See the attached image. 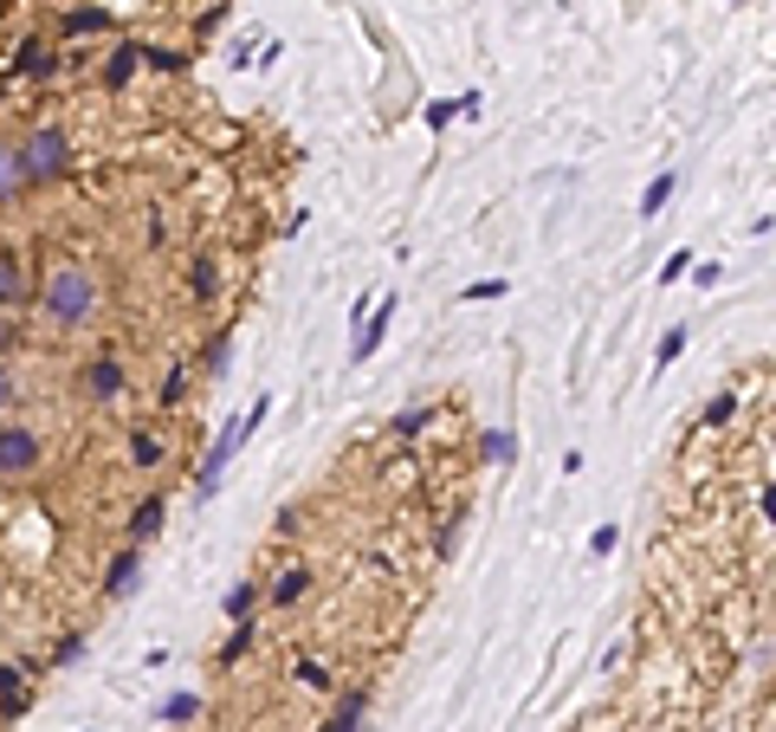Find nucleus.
Returning <instances> with one entry per match:
<instances>
[{"label": "nucleus", "instance_id": "obj_21", "mask_svg": "<svg viewBox=\"0 0 776 732\" xmlns=\"http://www.w3.org/2000/svg\"><path fill=\"white\" fill-rule=\"evenodd\" d=\"M292 681H298V688H311V694H331V688H336V674H331V668H324L318 655H304V661H298V668H292Z\"/></svg>", "mask_w": 776, "mask_h": 732}, {"label": "nucleus", "instance_id": "obj_37", "mask_svg": "<svg viewBox=\"0 0 776 732\" xmlns=\"http://www.w3.org/2000/svg\"><path fill=\"white\" fill-rule=\"evenodd\" d=\"M764 519H776V487H764Z\"/></svg>", "mask_w": 776, "mask_h": 732}, {"label": "nucleus", "instance_id": "obj_7", "mask_svg": "<svg viewBox=\"0 0 776 732\" xmlns=\"http://www.w3.org/2000/svg\"><path fill=\"white\" fill-rule=\"evenodd\" d=\"M137 583H143V544H123L111 564H104V596L123 603V596H137Z\"/></svg>", "mask_w": 776, "mask_h": 732}, {"label": "nucleus", "instance_id": "obj_6", "mask_svg": "<svg viewBox=\"0 0 776 732\" xmlns=\"http://www.w3.org/2000/svg\"><path fill=\"white\" fill-rule=\"evenodd\" d=\"M59 66H65V52H52L39 33H27L20 46H13V59H7V72L27 78V84H46V78H59Z\"/></svg>", "mask_w": 776, "mask_h": 732}, {"label": "nucleus", "instance_id": "obj_3", "mask_svg": "<svg viewBox=\"0 0 776 732\" xmlns=\"http://www.w3.org/2000/svg\"><path fill=\"white\" fill-rule=\"evenodd\" d=\"M265 415H272V395H259V402L246 409V415H240V422L214 434L208 461H201V473H194V500H214V493H221V473L233 467V454H240V448H246V441L259 434V422H265Z\"/></svg>", "mask_w": 776, "mask_h": 732}, {"label": "nucleus", "instance_id": "obj_1", "mask_svg": "<svg viewBox=\"0 0 776 732\" xmlns=\"http://www.w3.org/2000/svg\"><path fill=\"white\" fill-rule=\"evenodd\" d=\"M39 318L52 324V331H84V324H98V311H104V285H98V267H84V260H52L46 279H39Z\"/></svg>", "mask_w": 776, "mask_h": 732}, {"label": "nucleus", "instance_id": "obj_31", "mask_svg": "<svg viewBox=\"0 0 776 732\" xmlns=\"http://www.w3.org/2000/svg\"><path fill=\"white\" fill-rule=\"evenodd\" d=\"M221 20H226V0H208V7H201V20H194V33H201V39L221 33Z\"/></svg>", "mask_w": 776, "mask_h": 732}, {"label": "nucleus", "instance_id": "obj_18", "mask_svg": "<svg viewBox=\"0 0 776 732\" xmlns=\"http://www.w3.org/2000/svg\"><path fill=\"white\" fill-rule=\"evenodd\" d=\"M259 603H265V583H259V578H240L233 590H226V622H253Z\"/></svg>", "mask_w": 776, "mask_h": 732}, {"label": "nucleus", "instance_id": "obj_26", "mask_svg": "<svg viewBox=\"0 0 776 732\" xmlns=\"http://www.w3.org/2000/svg\"><path fill=\"white\" fill-rule=\"evenodd\" d=\"M143 66H155V72H169V78H182V72H188V59L175 52V46H149Z\"/></svg>", "mask_w": 776, "mask_h": 732}, {"label": "nucleus", "instance_id": "obj_24", "mask_svg": "<svg viewBox=\"0 0 776 732\" xmlns=\"http://www.w3.org/2000/svg\"><path fill=\"white\" fill-rule=\"evenodd\" d=\"M673 189H679V182H673V169H666V176H654V182H647V194H641V214L654 221L666 201H673Z\"/></svg>", "mask_w": 776, "mask_h": 732}, {"label": "nucleus", "instance_id": "obj_5", "mask_svg": "<svg viewBox=\"0 0 776 732\" xmlns=\"http://www.w3.org/2000/svg\"><path fill=\"white\" fill-rule=\"evenodd\" d=\"M39 299V279L20 247H0V311H27Z\"/></svg>", "mask_w": 776, "mask_h": 732}, {"label": "nucleus", "instance_id": "obj_17", "mask_svg": "<svg viewBox=\"0 0 776 732\" xmlns=\"http://www.w3.org/2000/svg\"><path fill=\"white\" fill-rule=\"evenodd\" d=\"M214 292H221V260H214V253H201V260L188 267V299H194V305H208Z\"/></svg>", "mask_w": 776, "mask_h": 732}, {"label": "nucleus", "instance_id": "obj_11", "mask_svg": "<svg viewBox=\"0 0 776 732\" xmlns=\"http://www.w3.org/2000/svg\"><path fill=\"white\" fill-rule=\"evenodd\" d=\"M143 52H149L143 39H123V46H117L111 59H104V72H98V78H104V91H123L130 78L143 72Z\"/></svg>", "mask_w": 776, "mask_h": 732}, {"label": "nucleus", "instance_id": "obj_14", "mask_svg": "<svg viewBox=\"0 0 776 732\" xmlns=\"http://www.w3.org/2000/svg\"><path fill=\"white\" fill-rule=\"evenodd\" d=\"M27 189V176H20V150H13V137H0V208H13Z\"/></svg>", "mask_w": 776, "mask_h": 732}, {"label": "nucleus", "instance_id": "obj_9", "mask_svg": "<svg viewBox=\"0 0 776 732\" xmlns=\"http://www.w3.org/2000/svg\"><path fill=\"white\" fill-rule=\"evenodd\" d=\"M123 383H130L123 357H91V363H84V395H91V402H117Z\"/></svg>", "mask_w": 776, "mask_h": 732}, {"label": "nucleus", "instance_id": "obj_2", "mask_svg": "<svg viewBox=\"0 0 776 732\" xmlns=\"http://www.w3.org/2000/svg\"><path fill=\"white\" fill-rule=\"evenodd\" d=\"M13 150H20V176H27V189H59V182H72L78 176V143L65 123H52V117H39L27 137H13Z\"/></svg>", "mask_w": 776, "mask_h": 732}, {"label": "nucleus", "instance_id": "obj_32", "mask_svg": "<svg viewBox=\"0 0 776 732\" xmlns=\"http://www.w3.org/2000/svg\"><path fill=\"white\" fill-rule=\"evenodd\" d=\"M182 389H188V370L175 363V370L162 377V409H175V402H182Z\"/></svg>", "mask_w": 776, "mask_h": 732}, {"label": "nucleus", "instance_id": "obj_33", "mask_svg": "<svg viewBox=\"0 0 776 732\" xmlns=\"http://www.w3.org/2000/svg\"><path fill=\"white\" fill-rule=\"evenodd\" d=\"M453 117H460V98H453V104H446V98H441V104H427V123H434V130H446Z\"/></svg>", "mask_w": 776, "mask_h": 732}, {"label": "nucleus", "instance_id": "obj_12", "mask_svg": "<svg viewBox=\"0 0 776 732\" xmlns=\"http://www.w3.org/2000/svg\"><path fill=\"white\" fill-rule=\"evenodd\" d=\"M318 732H370V688H350V694L336 700V713Z\"/></svg>", "mask_w": 776, "mask_h": 732}, {"label": "nucleus", "instance_id": "obj_4", "mask_svg": "<svg viewBox=\"0 0 776 732\" xmlns=\"http://www.w3.org/2000/svg\"><path fill=\"white\" fill-rule=\"evenodd\" d=\"M39 434L27 422H0V480H27V473H39Z\"/></svg>", "mask_w": 776, "mask_h": 732}, {"label": "nucleus", "instance_id": "obj_28", "mask_svg": "<svg viewBox=\"0 0 776 732\" xmlns=\"http://www.w3.org/2000/svg\"><path fill=\"white\" fill-rule=\"evenodd\" d=\"M679 350H686V331L673 324V331L661 338V350H654V370H673V363H679Z\"/></svg>", "mask_w": 776, "mask_h": 732}, {"label": "nucleus", "instance_id": "obj_20", "mask_svg": "<svg viewBox=\"0 0 776 732\" xmlns=\"http://www.w3.org/2000/svg\"><path fill=\"white\" fill-rule=\"evenodd\" d=\"M226 357H233V324H221V331H214V338L201 344V370H208V377H221Z\"/></svg>", "mask_w": 776, "mask_h": 732}, {"label": "nucleus", "instance_id": "obj_35", "mask_svg": "<svg viewBox=\"0 0 776 732\" xmlns=\"http://www.w3.org/2000/svg\"><path fill=\"white\" fill-rule=\"evenodd\" d=\"M615 539H622V532H615V525H602V532L589 539V551H595V558H608V551H615Z\"/></svg>", "mask_w": 776, "mask_h": 732}, {"label": "nucleus", "instance_id": "obj_19", "mask_svg": "<svg viewBox=\"0 0 776 732\" xmlns=\"http://www.w3.org/2000/svg\"><path fill=\"white\" fill-rule=\"evenodd\" d=\"M253 642H259L253 622H233V635H226L221 649H214V668H233V661H246V655H253Z\"/></svg>", "mask_w": 776, "mask_h": 732}, {"label": "nucleus", "instance_id": "obj_27", "mask_svg": "<svg viewBox=\"0 0 776 732\" xmlns=\"http://www.w3.org/2000/svg\"><path fill=\"white\" fill-rule=\"evenodd\" d=\"M732 415H738V395H732V389H718V395H712V402H705V428L732 422Z\"/></svg>", "mask_w": 776, "mask_h": 732}, {"label": "nucleus", "instance_id": "obj_30", "mask_svg": "<svg viewBox=\"0 0 776 732\" xmlns=\"http://www.w3.org/2000/svg\"><path fill=\"white\" fill-rule=\"evenodd\" d=\"M427 422H434V409H407V415H395V434H402V441H414Z\"/></svg>", "mask_w": 776, "mask_h": 732}, {"label": "nucleus", "instance_id": "obj_23", "mask_svg": "<svg viewBox=\"0 0 776 732\" xmlns=\"http://www.w3.org/2000/svg\"><path fill=\"white\" fill-rule=\"evenodd\" d=\"M485 461H492V467H512L517 461V434H512V428H492V434H485Z\"/></svg>", "mask_w": 776, "mask_h": 732}, {"label": "nucleus", "instance_id": "obj_16", "mask_svg": "<svg viewBox=\"0 0 776 732\" xmlns=\"http://www.w3.org/2000/svg\"><path fill=\"white\" fill-rule=\"evenodd\" d=\"M304 590H311V571H304V564H292V571H279V578L265 583V603H272V610H292Z\"/></svg>", "mask_w": 776, "mask_h": 732}, {"label": "nucleus", "instance_id": "obj_29", "mask_svg": "<svg viewBox=\"0 0 776 732\" xmlns=\"http://www.w3.org/2000/svg\"><path fill=\"white\" fill-rule=\"evenodd\" d=\"M466 305H485V299H505V279H473L466 292H460Z\"/></svg>", "mask_w": 776, "mask_h": 732}, {"label": "nucleus", "instance_id": "obj_36", "mask_svg": "<svg viewBox=\"0 0 776 732\" xmlns=\"http://www.w3.org/2000/svg\"><path fill=\"white\" fill-rule=\"evenodd\" d=\"M13 395H20V383H13V370H7V363H0V409H7V402H13Z\"/></svg>", "mask_w": 776, "mask_h": 732}, {"label": "nucleus", "instance_id": "obj_8", "mask_svg": "<svg viewBox=\"0 0 776 732\" xmlns=\"http://www.w3.org/2000/svg\"><path fill=\"white\" fill-rule=\"evenodd\" d=\"M389 318H395V292H382V299L370 305L363 331H356V344H350V363H370L375 350H382V338H389Z\"/></svg>", "mask_w": 776, "mask_h": 732}, {"label": "nucleus", "instance_id": "obj_15", "mask_svg": "<svg viewBox=\"0 0 776 732\" xmlns=\"http://www.w3.org/2000/svg\"><path fill=\"white\" fill-rule=\"evenodd\" d=\"M162 454H169V448H162V434H155V428H130V473H155Z\"/></svg>", "mask_w": 776, "mask_h": 732}, {"label": "nucleus", "instance_id": "obj_25", "mask_svg": "<svg viewBox=\"0 0 776 732\" xmlns=\"http://www.w3.org/2000/svg\"><path fill=\"white\" fill-rule=\"evenodd\" d=\"M155 713H162L169 726H188V720L201 713V694H169V700H162V706H155Z\"/></svg>", "mask_w": 776, "mask_h": 732}, {"label": "nucleus", "instance_id": "obj_10", "mask_svg": "<svg viewBox=\"0 0 776 732\" xmlns=\"http://www.w3.org/2000/svg\"><path fill=\"white\" fill-rule=\"evenodd\" d=\"M111 27H117L111 7H65L59 13V39H98V33H111Z\"/></svg>", "mask_w": 776, "mask_h": 732}, {"label": "nucleus", "instance_id": "obj_13", "mask_svg": "<svg viewBox=\"0 0 776 732\" xmlns=\"http://www.w3.org/2000/svg\"><path fill=\"white\" fill-rule=\"evenodd\" d=\"M162 519H169V493H143L130 505V544H149L162 532Z\"/></svg>", "mask_w": 776, "mask_h": 732}, {"label": "nucleus", "instance_id": "obj_34", "mask_svg": "<svg viewBox=\"0 0 776 732\" xmlns=\"http://www.w3.org/2000/svg\"><path fill=\"white\" fill-rule=\"evenodd\" d=\"M686 267H693V253H673L661 267V285H673V279H686Z\"/></svg>", "mask_w": 776, "mask_h": 732}, {"label": "nucleus", "instance_id": "obj_22", "mask_svg": "<svg viewBox=\"0 0 776 732\" xmlns=\"http://www.w3.org/2000/svg\"><path fill=\"white\" fill-rule=\"evenodd\" d=\"M84 649H91V635H84V629H65V635H59V642H52V668H72V661H84Z\"/></svg>", "mask_w": 776, "mask_h": 732}]
</instances>
